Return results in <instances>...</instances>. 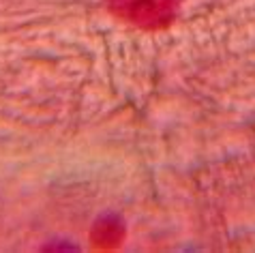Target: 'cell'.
I'll return each mask as SVG.
<instances>
[{
	"label": "cell",
	"mask_w": 255,
	"mask_h": 253,
	"mask_svg": "<svg viewBox=\"0 0 255 253\" xmlns=\"http://www.w3.org/2000/svg\"><path fill=\"white\" fill-rule=\"evenodd\" d=\"M90 238H93V245L99 249H116L125 238V226L114 215L103 217V219L95 223Z\"/></svg>",
	"instance_id": "cell-2"
},
{
	"label": "cell",
	"mask_w": 255,
	"mask_h": 253,
	"mask_svg": "<svg viewBox=\"0 0 255 253\" xmlns=\"http://www.w3.org/2000/svg\"><path fill=\"white\" fill-rule=\"evenodd\" d=\"M116 17L144 30H163L178 15L180 0H105Z\"/></svg>",
	"instance_id": "cell-1"
}]
</instances>
